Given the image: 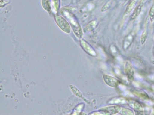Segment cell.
<instances>
[{
	"mask_svg": "<svg viewBox=\"0 0 154 115\" xmlns=\"http://www.w3.org/2000/svg\"><path fill=\"white\" fill-rule=\"evenodd\" d=\"M120 115H135L134 111L129 108H122L121 109L120 111Z\"/></svg>",
	"mask_w": 154,
	"mask_h": 115,
	"instance_id": "obj_15",
	"label": "cell"
},
{
	"mask_svg": "<svg viewBox=\"0 0 154 115\" xmlns=\"http://www.w3.org/2000/svg\"><path fill=\"white\" fill-rule=\"evenodd\" d=\"M136 0H132L129 3L128 6H127V8H126V10L125 11V15H128V14H129L132 10L134 9L135 7V5H136Z\"/></svg>",
	"mask_w": 154,
	"mask_h": 115,
	"instance_id": "obj_13",
	"label": "cell"
},
{
	"mask_svg": "<svg viewBox=\"0 0 154 115\" xmlns=\"http://www.w3.org/2000/svg\"><path fill=\"white\" fill-rule=\"evenodd\" d=\"M54 19L57 26L63 31L67 34L71 32V26L63 16L57 14L55 15Z\"/></svg>",
	"mask_w": 154,
	"mask_h": 115,
	"instance_id": "obj_2",
	"label": "cell"
},
{
	"mask_svg": "<svg viewBox=\"0 0 154 115\" xmlns=\"http://www.w3.org/2000/svg\"><path fill=\"white\" fill-rule=\"evenodd\" d=\"M148 37V32L146 30H144L141 33L140 37V41L141 45H143L146 41Z\"/></svg>",
	"mask_w": 154,
	"mask_h": 115,
	"instance_id": "obj_16",
	"label": "cell"
},
{
	"mask_svg": "<svg viewBox=\"0 0 154 115\" xmlns=\"http://www.w3.org/2000/svg\"><path fill=\"white\" fill-rule=\"evenodd\" d=\"M80 44L83 49H84V50L88 55L92 56H95L97 55V54L95 50L88 42H86L85 40H82L80 41Z\"/></svg>",
	"mask_w": 154,
	"mask_h": 115,
	"instance_id": "obj_6",
	"label": "cell"
},
{
	"mask_svg": "<svg viewBox=\"0 0 154 115\" xmlns=\"http://www.w3.org/2000/svg\"><path fill=\"white\" fill-rule=\"evenodd\" d=\"M41 5L43 9L48 13L52 11V4L50 0H41Z\"/></svg>",
	"mask_w": 154,
	"mask_h": 115,
	"instance_id": "obj_12",
	"label": "cell"
},
{
	"mask_svg": "<svg viewBox=\"0 0 154 115\" xmlns=\"http://www.w3.org/2000/svg\"><path fill=\"white\" fill-rule=\"evenodd\" d=\"M60 13L69 22L75 36L81 39L83 36V30L76 16L70 9L63 8L60 11Z\"/></svg>",
	"mask_w": 154,
	"mask_h": 115,
	"instance_id": "obj_1",
	"label": "cell"
},
{
	"mask_svg": "<svg viewBox=\"0 0 154 115\" xmlns=\"http://www.w3.org/2000/svg\"><path fill=\"white\" fill-rule=\"evenodd\" d=\"M112 1H109V2L107 3L106 4H104L102 8L101 9V12H104L108 10L110 8L111 5Z\"/></svg>",
	"mask_w": 154,
	"mask_h": 115,
	"instance_id": "obj_19",
	"label": "cell"
},
{
	"mask_svg": "<svg viewBox=\"0 0 154 115\" xmlns=\"http://www.w3.org/2000/svg\"><path fill=\"white\" fill-rule=\"evenodd\" d=\"M149 21L151 23L154 21V5H153L149 10Z\"/></svg>",
	"mask_w": 154,
	"mask_h": 115,
	"instance_id": "obj_17",
	"label": "cell"
},
{
	"mask_svg": "<svg viewBox=\"0 0 154 115\" xmlns=\"http://www.w3.org/2000/svg\"><path fill=\"white\" fill-rule=\"evenodd\" d=\"M133 111L135 115H144V109L140 102L138 101H135L133 105Z\"/></svg>",
	"mask_w": 154,
	"mask_h": 115,
	"instance_id": "obj_8",
	"label": "cell"
},
{
	"mask_svg": "<svg viewBox=\"0 0 154 115\" xmlns=\"http://www.w3.org/2000/svg\"><path fill=\"white\" fill-rule=\"evenodd\" d=\"M144 6V2L142 1L136 7L132 15L131 16L130 19L131 20H133L135 19L140 15L142 9H143Z\"/></svg>",
	"mask_w": 154,
	"mask_h": 115,
	"instance_id": "obj_9",
	"label": "cell"
},
{
	"mask_svg": "<svg viewBox=\"0 0 154 115\" xmlns=\"http://www.w3.org/2000/svg\"><path fill=\"white\" fill-rule=\"evenodd\" d=\"M153 56H154V48H153Z\"/></svg>",
	"mask_w": 154,
	"mask_h": 115,
	"instance_id": "obj_21",
	"label": "cell"
},
{
	"mask_svg": "<svg viewBox=\"0 0 154 115\" xmlns=\"http://www.w3.org/2000/svg\"><path fill=\"white\" fill-rule=\"evenodd\" d=\"M134 36L132 34H130L124 40L123 44V48L124 50L128 49V48L131 45L134 39Z\"/></svg>",
	"mask_w": 154,
	"mask_h": 115,
	"instance_id": "obj_11",
	"label": "cell"
},
{
	"mask_svg": "<svg viewBox=\"0 0 154 115\" xmlns=\"http://www.w3.org/2000/svg\"><path fill=\"white\" fill-rule=\"evenodd\" d=\"M103 79L105 83L109 87L116 88L119 85V81L117 78L113 76L104 74L103 75Z\"/></svg>",
	"mask_w": 154,
	"mask_h": 115,
	"instance_id": "obj_5",
	"label": "cell"
},
{
	"mask_svg": "<svg viewBox=\"0 0 154 115\" xmlns=\"http://www.w3.org/2000/svg\"><path fill=\"white\" fill-rule=\"evenodd\" d=\"M121 108L119 105H112L102 108L99 110V111L102 115H116L119 112Z\"/></svg>",
	"mask_w": 154,
	"mask_h": 115,
	"instance_id": "obj_3",
	"label": "cell"
},
{
	"mask_svg": "<svg viewBox=\"0 0 154 115\" xmlns=\"http://www.w3.org/2000/svg\"><path fill=\"white\" fill-rule=\"evenodd\" d=\"M133 94L142 100H148L149 99V97L146 93L143 90L139 89H134L131 91Z\"/></svg>",
	"mask_w": 154,
	"mask_h": 115,
	"instance_id": "obj_7",
	"label": "cell"
},
{
	"mask_svg": "<svg viewBox=\"0 0 154 115\" xmlns=\"http://www.w3.org/2000/svg\"></svg>",
	"mask_w": 154,
	"mask_h": 115,
	"instance_id": "obj_22",
	"label": "cell"
},
{
	"mask_svg": "<svg viewBox=\"0 0 154 115\" xmlns=\"http://www.w3.org/2000/svg\"><path fill=\"white\" fill-rule=\"evenodd\" d=\"M52 4V11L55 15H57L59 12L61 6L60 0H50Z\"/></svg>",
	"mask_w": 154,
	"mask_h": 115,
	"instance_id": "obj_10",
	"label": "cell"
},
{
	"mask_svg": "<svg viewBox=\"0 0 154 115\" xmlns=\"http://www.w3.org/2000/svg\"><path fill=\"white\" fill-rule=\"evenodd\" d=\"M11 0H1L0 1V7L2 8L10 2Z\"/></svg>",
	"mask_w": 154,
	"mask_h": 115,
	"instance_id": "obj_20",
	"label": "cell"
},
{
	"mask_svg": "<svg viewBox=\"0 0 154 115\" xmlns=\"http://www.w3.org/2000/svg\"><path fill=\"white\" fill-rule=\"evenodd\" d=\"M124 72L128 80L129 81H133L135 78V71L132 64L130 61H127L125 62Z\"/></svg>",
	"mask_w": 154,
	"mask_h": 115,
	"instance_id": "obj_4",
	"label": "cell"
},
{
	"mask_svg": "<svg viewBox=\"0 0 154 115\" xmlns=\"http://www.w3.org/2000/svg\"><path fill=\"white\" fill-rule=\"evenodd\" d=\"M71 89H72V91L73 92V93L75 94L76 96H78L79 97H82V93L80 92V91L75 87L72 85H70Z\"/></svg>",
	"mask_w": 154,
	"mask_h": 115,
	"instance_id": "obj_18",
	"label": "cell"
},
{
	"mask_svg": "<svg viewBox=\"0 0 154 115\" xmlns=\"http://www.w3.org/2000/svg\"></svg>",
	"mask_w": 154,
	"mask_h": 115,
	"instance_id": "obj_23",
	"label": "cell"
},
{
	"mask_svg": "<svg viewBox=\"0 0 154 115\" xmlns=\"http://www.w3.org/2000/svg\"><path fill=\"white\" fill-rule=\"evenodd\" d=\"M98 22L95 20L91 21L88 25L86 26L84 30L85 31H91L93 30L97 26Z\"/></svg>",
	"mask_w": 154,
	"mask_h": 115,
	"instance_id": "obj_14",
	"label": "cell"
}]
</instances>
